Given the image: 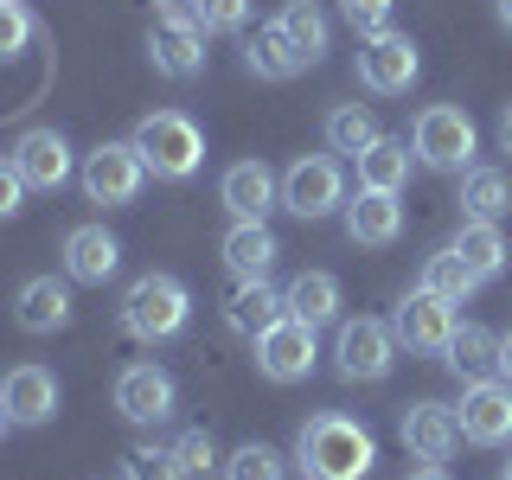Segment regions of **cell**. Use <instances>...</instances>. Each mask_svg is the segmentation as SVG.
Instances as JSON below:
<instances>
[{
	"label": "cell",
	"mask_w": 512,
	"mask_h": 480,
	"mask_svg": "<svg viewBox=\"0 0 512 480\" xmlns=\"http://www.w3.org/2000/svg\"><path fill=\"white\" fill-rule=\"evenodd\" d=\"M295 468L308 480H365L378 468V436L359 423V416L320 410L295 436Z\"/></svg>",
	"instance_id": "1"
},
{
	"label": "cell",
	"mask_w": 512,
	"mask_h": 480,
	"mask_svg": "<svg viewBox=\"0 0 512 480\" xmlns=\"http://www.w3.org/2000/svg\"><path fill=\"white\" fill-rule=\"evenodd\" d=\"M128 141H135L141 167H148L154 180H192L199 160H205V128L192 116H180V109H154V116H141Z\"/></svg>",
	"instance_id": "2"
},
{
	"label": "cell",
	"mask_w": 512,
	"mask_h": 480,
	"mask_svg": "<svg viewBox=\"0 0 512 480\" xmlns=\"http://www.w3.org/2000/svg\"><path fill=\"white\" fill-rule=\"evenodd\" d=\"M186 320H192V288L180 276H167V269H148V276H135L128 282V295H122V327L135 333V340H173V333H186Z\"/></svg>",
	"instance_id": "3"
},
{
	"label": "cell",
	"mask_w": 512,
	"mask_h": 480,
	"mask_svg": "<svg viewBox=\"0 0 512 480\" xmlns=\"http://www.w3.org/2000/svg\"><path fill=\"white\" fill-rule=\"evenodd\" d=\"M474 148H480V128H474L468 109H455V103H429L410 128V154L436 173H468Z\"/></svg>",
	"instance_id": "4"
},
{
	"label": "cell",
	"mask_w": 512,
	"mask_h": 480,
	"mask_svg": "<svg viewBox=\"0 0 512 480\" xmlns=\"http://www.w3.org/2000/svg\"><path fill=\"white\" fill-rule=\"evenodd\" d=\"M282 205H288V212H295L301 224L346 212V173H340V160H327V154H301L295 167L282 173Z\"/></svg>",
	"instance_id": "5"
},
{
	"label": "cell",
	"mask_w": 512,
	"mask_h": 480,
	"mask_svg": "<svg viewBox=\"0 0 512 480\" xmlns=\"http://www.w3.org/2000/svg\"><path fill=\"white\" fill-rule=\"evenodd\" d=\"M461 301H448L436 295V288H423L416 282L404 301H397V314H391V333H397V346H410V352H448V340H455V327H461Z\"/></svg>",
	"instance_id": "6"
},
{
	"label": "cell",
	"mask_w": 512,
	"mask_h": 480,
	"mask_svg": "<svg viewBox=\"0 0 512 480\" xmlns=\"http://www.w3.org/2000/svg\"><path fill=\"white\" fill-rule=\"evenodd\" d=\"M397 365V333L384 320H340V340H333V372L346 384H378Z\"/></svg>",
	"instance_id": "7"
},
{
	"label": "cell",
	"mask_w": 512,
	"mask_h": 480,
	"mask_svg": "<svg viewBox=\"0 0 512 480\" xmlns=\"http://www.w3.org/2000/svg\"><path fill=\"white\" fill-rule=\"evenodd\" d=\"M148 64L160 77H173V84H192V77L205 71V26L192 20L186 7L160 13L154 32H148Z\"/></svg>",
	"instance_id": "8"
},
{
	"label": "cell",
	"mask_w": 512,
	"mask_h": 480,
	"mask_svg": "<svg viewBox=\"0 0 512 480\" xmlns=\"http://www.w3.org/2000/svg\"><path fill=\"white\" fill-rule=\"evenodd\" d=\"M416 71H423V52H416L410 32H372V39L359 45V84L372 96H404L416 84Z\"/></svg>",
	"instance_id": "9"
},
{
	"label": "cell",
	"mask_w": 512,
	"mask_h": 480,
	"mask_svg": "<svg viewBox=\"0 0 512 480\" xmlns=\"http://www.w3.org/2000/svg\"><path fill=\"white\" fill-rule=\"evenodd\" d=\"M141 186H148V167H141L135 141H103L96 154H84V192H90V205H135Z\"/></svg>",
	"instance_id": "10"
},
{
	"label": "cell",
	"mask_w": 512,
	"mask_h": 480,
	"mask_svg": "<svg viewBox=\"0 0 512 480\" xmlns=\"http://www.w3.org/2000/svg\"><path fill=\"white\" fill-rule=\"evenodd\" d=\"M116 410H122V423H167L173 410H180V384H173L167 365H154V359H141V365H122V378H116Z\"/></svg>",
	"instance_id": "11"
},
{
	"label": "cell",
	"mask_w": 512,
	"mask_h": 480,
	"mask_svg": "<svg viewBox=\"0 0 512 480\" xmlns=\"http://www.w3.org/2000/svg\"><path fill=\"white\" fill-rule=\"evenodd\" d=\"M256 346V372H263L269 384H301L314 372V359H320V346H314V327L308 320H295V314H282L276 327L263 333V340H250Z\"/></svg>",
	"instance_id": "12"
},
{
	"label": "cell",
	"mask_w": 512,
	"mask_h": 480,
	"mask_svg": "<svg viewBox=\"0 0 512 480\" xmlns=\"http://www.w3.org/2000/svg\"><path fill=\"white\" fill-rule=\"evenodd\" d=\"M461 436H468L474 448H500L512 442V384L506 378H474L468 391H461Z\"/></svg>",
	"instance_id": "13"
},
{
	"label": "cell",
	"mask_w": 512,
	"mask_h": 480,
	"mask_svg": "<svg viewBox=\"0 0 512 480\" xmlns=\"http://www.w3.org/2000/svg\"><path fill=\"white\" fill-rule=\"evenodd\" d=\"M13 167H20V180L26 192H58L64 180L77 173V160H71V141L58 135V128H26L20 141H13Z\"/></svg>",
	"instance_id": "14"
},
{
	"label": "cell",
	"mask_w": 512,
	"mask_h": 480,
	"mask_svg": "<svg viewBox=\"0 0 512 480\" xmlns=\"http://www.w3.org/2000/svg\"><path fill=\"white\" fill-rule=\"evenodd\" d=\"M218 199H224V212H231V224H263L282 205V180L263 160H237V167H224Z\"/></svg>",
	"instance_id": "15"
},
{
	"label": "cell",
	"mask_w": 512,
	"mask_h": 480,
	"mask_svg": "<svg viewBox=\"0 0 512 480\" xmlns=\"http://www.w3.org/2000/svg\"><path fill=\"white\" fill-rule=\"evenodd\" d=\"M397 436H404V448L416 461H448L461 442V416L448 404H404V416H397Z\"/></svg>",
	"instance_id": "16"
},
{
	"label": "cell",
	"mask_w": 512,
	"mask_h": 480,
	"mask_svg": "<svg viewBox=\"0 0 512 480\" xmlns=\"http://www.w3.org/2000/svg\"><path fill=\"white\" fill-rule=\"evenodd\" d=\"M346 237L365 250H391L397 237H404V205H397V192H372L359 186V199H346Z\"/></svg>",
	"instance_id": "17"
},
{
	"label": "cell",
	"mask_w": 512,
	"mask_h": 480,
	"mask_svg": "<svg viewBox=\"0 0 512 480\" xmlns=\"http://www.w3.org/2000/svg\"><path fill=\"white\" fill-rule=\"evenodd\" d=\"M71 276H32L20 282V295H13V320H20V333H64L71 327Z\"/></svg>",
	"instance_id": "18"
},
{
	"label": "cell",
	"mask_w": 512,
	"mask_h": 480,
	"mask_svg": "<svg viewBox=\"0 0 512 480\" xmlns=\"http://www.w3.org/2000/svg\"><path fill=\"white\" fill-rule=\"evenodd\" d=\"M0 404L20 429H39L58 416V378L45 372V365H13L7 378H0Z\"/></svg>",
	"instance_id": "19"
},
{
	"label": "cell",
	"mask_w": 512,
	"mask_h": 480,
	"mask_svg": "<svg viewBox=\"0 0 512 480\" xmlns=\"http://www.w3.org/2000/svg\"><path fill=\"white\" fill-rule=\"evenodd\" d=\"M116 269H122V244L103 231V224H77V231L64 237V276H71V282L103 288Z\"/></svg>",
	"instance_id": "20"
},
{
	"label": "cell",
	"mask_w": 512,
	"mask_h": 480,
	"mask_svg": "<svg viewBox=\"0 0 512 480\" xmlns=\"http://www.w3.org/2000/svg\"><path fill=\"white\" fill-rule=\"evenodd\" d=\"M282 314H288V295H282V288H269V276L263 282H237V295L224 301V327H231L237 340H263Z\"/></svg>",
	"instance_id": "21"
},
{
	"label": "cell",
	"mask_w": 512,
	"mask_h": 480,
	"mask_svg": "<svg viewBox=\"0 0 512 480\" xmlns=\"http://www.w3.org/2000/svg\"><path fill=\"white\" fill-rule=\"evenodd\" d=\"M218 256H224V269H231L237 282H263L269 269H276L282 244H276V231H269V224H231V231H224V244H218Z\"/></svg>",
	"instance_id": "22"
},
{
	"label": "cell",
	"mask_w": 512,
	"mask_h": 480,
	"mask_svg": "<svg viewBox=\"0 0 512 480\" xmlns=\"http://www.w3.org/2000/svg\"><path fill=\"white\" fill-rule=\"evenodd\" d=\"M282 295H288V314L308 320V327H327V320H340V276H327V269H301V276L288 282Z\"/></svg>",
	"instance_id": "23"
},
{
	"label": "cell",
	"mask_w": 512,
	"mask_h": 480,
	"mask_svg": "<svg viewBox=\"0 0 512 480\" xmlns=\"http://www.w3.org/2000/svg\"><path fill=\"white\" fill-rule=\"evenodd\" d=\"M448 372H455L461 384H474V378H493L500 372V333H487V327H455V340H448Z\"/></svg>",
	"instance_id": "24"
},
{
	"label": "cell",
	"mask_w": 512,
	"mask_h": 480,
	"mask_svg": "<svg viewBox=\"0 0 512 480\" xmlns=\"http://www.w3.org/2000/svg\"><path fill=\"white\" fill-rule=\"evenodd\" d=\"M455 256L474 269V282H500L506 276V237H500V224H480V218H468L455 231Z\"/></svg>",
	"instance_id": "25"
},
{
	"label": "cell",
	"mask_w": 512,
	"mask_h": 480,
	"mask_svg": "<svg viewBox=\"0 0 512 480\" xmlns=\"http://www.w3.org/2000/svg\"><path fill=\"white\" fill-rule=\"evenodd\" d=\"M244 64L256 77H269V84H288V77H301L308 71V58L295 52V45H288V32L269 20V26H256V39L244 45Z\"/></svg>",
	"instance_id": "26"
},
{
	"label": "cell",
	"mask_w": 512,
	"mask_h": 480,
	"mask_svg": "<svg viewBox=\"0 0 512 480\" xmlns=\"http://www.w3.org/2000/svg\"><path fill=\"white\" fill-rule=\"evenodd\" d=\"M276 26L288 32V45H295L308 64L327 58V45H333V20L314 7V0H282V13H276Z\"/></svg>",
	"instance_id": "27"
},
{
	"label": "cell",
	"mask_w": 512,
	"mask_h": 480,
	"mask_svg": "<svg viewBox=\"0 0 512 480\" xmlns=\"http://www.w3.org/2000/svg\"><path fill=\"white\" fill-rule=\"evenodd\" d=\"M461 212L480 218V224H500L512 212V180L500 167H468L461 173Z\"/></svg>",
	"instance_id": "28"
},
{
	"label": "cell",
	"mask_w": 512,
	"mask_h": 480,
	"mask_svg": "<svg viewBox=\"0 0 512 480\" xmlns=\"http://www.w3.org/2000/svg\"><path fill=\"white\" fill-rule=\"evenodd\" d=\"M378 141H384V128H378V116L365 103H340L327 116V148L333 154H352V160H359L365 148H378Z\"/></svg>",
	"instance_id": "29"
},
{
	"label": "cell",
	"mask_w": 512,
	"mask_h": 480,
	"mask_svg": "<svg viewBox=\"0 0 512 480\" xmlns=\"http://www.w3.org/2000/svg\"><path fill=\"white\" fill-rule=\"evenodd\" d=\"M410 141H391L384 135L378 148H365L359 154V186H372V192H404V180H410Z\"/></svg>",
	"instance_id": "30"
},
{
	"label": "cell",
	"mask_w": 512,
	"mask_h": 480,
	"mask_svg": "<svg viewBox=\"0 0 512 480\" xmlns=\"http://www.w3.org/2000/svg\"><path fill=\"white\" fill-rule=\"evenodd\" d=\"M423 288H436V295H448V301H468L480 282H474V269L455 256V244H448L436 256H423Z\"/></svg>",
	"instance_id": "31"
},
{
	"label": "cell",
	"mask_w": 512,
	"mask_h": 480,
	"mask_svg": "<svg viewBox=\"0 0 512 480\" xmlns=\"http://www.w3.org/2000/svg\"><path fill=\"white\" fill-rule=\"evenodd\" d=\"M224 474L231 480H282L288 461H282V448H269V442H244L231 461H224Z\"/></svg>",
	"instance_id": "32"
},
{
	"label": "cell",
	"mask_w": 512,
	"mask_h": 480,
	"mask_svg": "<svg viewBox=\"0 0 512 480\" xmlns=\"http://www.w3.org/2000/svg\"><path fill=\"white\" fill-rule=\"evenodd\" d=\"M122 474L128 480H192L173 448H128V455H122Z\"/></svg>",
	"instance_id": "33"
},
{
	"label": "cell",
	"mask_w": 512,
	"mask_h": 480,
	"mask_svg": "<svg viewBox=\"0 0 512 480\" xmlns=\"http://www.w3.org/2000/svg\"><path fill=\"white\" fill-rule=\"evenodd\" d=\"M250 7H256V0H186V13L205 32H244L250 26Z\"/></svg>",
	"instance_id": "34"
},
{
	"label": "cell",
	"mask_w": 512,
	"mask_h": 480,
	"mask_svg": "<svg viewBox=\"0 0 512 480\" xmlns=\"http://www.w3.org/2000/svg\"><path fill=\"white\" fill-rule=\"evenodd\" d=\"M340 20L359 32V39H372V32H391L397 0H340Z\"/></svg>",
	"instance_id": "35"
},
{
	"label": "cell",
	"mask_w": 512,
	"mask_h": 480,
	"mask_svg": "<svg viewBox=\"0 0 512 480\" xmlns=\"http://www.w3.org/2000/svg\"><path fill=\"white\" fill-rule=\"evenodd\" d=\"M32 32H39V20H32L20 0H0V64H7V58H20Z\"/></svg>",
	"instance_id": "36"
},
{
	"label": "cell",
	"mask_w": 512,
	"mask_h": 480,
	"mask_svg": "<svg viewBox=\"0 0 512 480\" xmlns=\"http://www.w3.org/2000/svg\"><path fill=\"white\" fill-rule=\"evenodd\" d=\"M173 455H180V468H186V474L218 468V448H212V436H205V429H186V436L173 442Z\"/></svg>",
	"instance_id": "37"
},
{
	"label": "cell",
	"mask_w": 512,
	"mask_h": 480,
	"mask_svg": "<svg viewBox=\"0 0 512 480\" xmlns=\"http://www.w3.org/2000/svg\"><path fill=\"white\" fill-rule=\"evenodd\" d=\"M20 212H26V180H20V167H13V160H0V224L20 218Z\"/></svg>",
	"instance_id": "38"
},
{
	"label": "cell",
	"mask_w": 512,
	"mask_h": 480,
	"mask_svg": "<svg viewBox=\"0 0 512 480\" xmlns=\"http://www.w3.org/2000/svg\"><path fill=\"white\" fill-rule=\"evenodd\" d=\"M404 480H448V468H442V461H423V468L404 474Z\"/></svg>",
	"instance_id": "39"
},
{
	"label": "cell",
	"mask_w": 512,
	"mask_h": 480,
	"mask_svg": "<svg viewBox=\"0 0 512 480\" xmlns=\"http://www.w3.org/2000/svg\"><path fill=\"white\" fill-rule=\"evenodd\" d=\"M500 378L512 384V333H500Z\"/></svg>",
	"instance_id": "40"
},
{
	"label": "cell",
	"mask_w": 512,
	"mask_h": 480,
	"mask_svg": "<svg viewBox=\"0 0 512 480\" xmlns=\"http://www.w3.org/2000/svg\"><path fill=\"white\" fill-rule=\"evenodd\" d=\"M500 148H506V154H512V103H506V109H500Z\"/></svg>",
	"instance_id": "41"
},
{
	"label": "cell",
	"mask_w": 512,
	"mask_h": 480,
	"mask_svg": "<svg viewBox=\"0 0 512 480\" xmlns=\"http://www.w3.org/2000/svg\"><path fill=\"white\" fill-rule=\"evenodd\" d=\"M500 26H506V32H512V0H500Z\"/></svg>",
	"instance_id": "42"
},
{
	"label": "cell",
	"mask_w": 512,
	"mask_h": 480,
	"mask_svg": "<svg viewBox=\"0 0 512 480\" xmlns=\"http://www.w3.org/2000/svg\"><path fill=\"white\" fill-rule=\"evenodd\" d=\"M7 429H13V416H7V404H0V436H7Z\"/></svg>",
	"instance_id": "43"
},
{
	"label": "cell",
	"mask_w": 512,
	"mask_h": 480,
	"mask_svg": "<svg viewBox=\"0 0 512 480\" xmlns=\"http://www.w3.org/2000/svg\"><path fill=\"white\" fill-rule=\"evenodd\" d=\"M154 7H160V13H173V7H186V0H154Z\"/></svg>",
	"instance_id": "44"
},
{
	"label": "cell",
	"mask_w": 512,
	"mask_h": 480,
	"mask_svg": "<svg viewBox=\"0 0 512 480\" xmlns=\"http://www.w3.org/2000/svg\"><path fill=\"white\" fill-rule=\"evenodd\" d=\"M506 480H512V461H506Z\"/></svg>",
	"instance_id": "45"
}]
</instances>
